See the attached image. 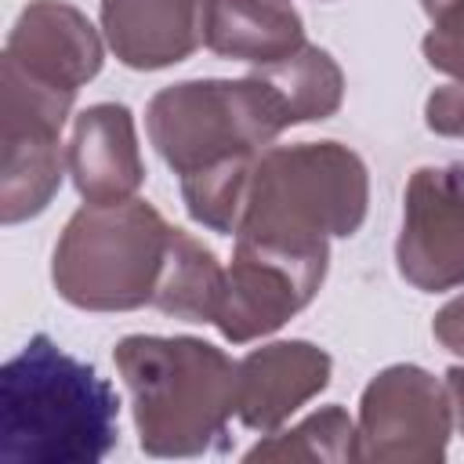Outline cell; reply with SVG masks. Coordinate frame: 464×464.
<instances>
[{
    "label": "cell",
    "mask_w": 464,
    "mask_h": 464,
    "mask_svg": "<svg viewBox=\"0 0 464 464\" xmlns=\"http://www.w3.org/2000/svg\"><path fill=\"white\" fill-rule=\"evenodd\" d=\"M120 442V395L83 359L33 334L0 370L7 464H98Z\"/></svg>",
    "instance_id": "obj_1"
},
{
    "label": "cell",
    "mask_w": 464,
    "mask_h": 464,
    "mask_svg": "<svg viewBox=\"0 0 464 464\" xmlns=\"http://www.w3.org/2000/svg\"><path fill=\"white\" fill-rule=\"evenodd\" d=\"M174 228L152 203H83L51 254L58 297L83 312H134L156 301Z\"/></svg>",
    "instance_id": "obj_4"
},
{
    "label": "cell",
    "mask_w": 464,
    "mask_h": 464,
    "mask_svg": "<svg viewBox=\"0 0 464 464\" xmlns=\"http://www.w3.org/2000/svg\"><path fill=\"white\" fill-rule=\"evenodd\" d=\"M334 373V359L301 337L272 341L239 359L236 417L257 435L279 431L304 402H312Z\"/></svg>",
    "instance_id": "obj_10"
},
{
    "label": "cell",
    "mask_w": 464,
    "mask_h": 464,
    "mask_svg": "<svg viewBox=\"0 0 464 464\" xmlns=\"http://www.w3.org/2000/svg\"><path fill=\"white\" fill-rule=\"evenodd\" d=\"M395 265L424 294L464 286V163H428L410 174Z\"/></svg>",
    "instance_id": "obj_8"
},
{
    "label": "cell",
    "mask_w": 464,
    "mask_h": 464,
    "mask_svg": "<svg viewBox=\"0 0 464 464\" xmlns=\"http://www.w3.org/2000/svg\"><path fill=\"white\" fill-rule=\"evenodd\" d=\"M276 98L286 127L326 120L344 102V72L326 47L304 44L294 54L250 69Z\"/></svg>",
    "instance_id": "obj_15"
},
{
    "label": "cell",
    "mask_w": 464,
    "mask_h": 464,
    "mask_svg": "<svg viewBox=\"0 0 464 464\" xmlns=\"http://www.w3.org/2000/svg\"><path fill=\"white\" fill-rule=\"evenodd\" d=\"M207 0H102V33L120 65L170 69L203 44Z\"/></svg>",
    "instance_id": "obj_12"
},
{
    "label": "cell",
    "mask_w": 464,
    "mask_h": 464,
    "mask_svg": "<svg viewBox=\"0 0 464 464\" xmlns=\"http://www.w3.org/2000/svg\"><path fill=\"white\" fill-rule=\"evenodd\" d=\"M145 130L160 160L185 178L265 152L286 130V120L272 91L246 72L243 80H181L156 91Z\"/></svg>",
    "instance_id": "obj_5"
},
{
    "label": "cell",
    "mask_w": 464,
    "mask_h": 464,
    "mask_svg": "<svg viewBox=\"0 0 464 464\" xmlns=\"http://www.w3.org/2000/svg\"><path fill=\"white\" fill-rule=\"evenodd\" d=\"M112 362L149 457H203L225 446L239 402V362L218 344L188 334H130L112 348Z\"/></svg>",
    "instance_id": "obj_2"
},
{
    "label": "cell",
    "mask_w": 464,
    "mask_h": 464,
    "mask_svg": "<svg viewBox=\"0 0 464 464\" xmlns=\"http://www.w3.org/2000/svg\"><path fill=\"white\" fill-rule=\"evenodd\" d=\"M420 7L431 22L420 40L424 62L464 83V0H420Z\"/></svg>",
    "instance_id": "obj_19"
},
{
    "label": "cell",
    "mask_w": 464,
    "mask_h": 464,
    "mask_svg": "<svg viewBox=\"0 0 464 464\" xmlns=\"http://www.w3.org/2000/svg\"><path fill=\"white\" fill-rule=\"evenodd\" d=\"M330 268V250H290L257 239H236L232 265L214 326L232 344H250L276 334L319 294Z\"/></svg>",
    "instance_id": "obj_7"
},
{
    "label": "cell",
    "mask_w": 464,
    "mask_h": 464,
    "mask_svg": "<svg viewBox=\"0 0 464 464\" xmlns=\"http://www.w3.org/2000/svg\"><path fill=\"white\" fill-rule=\"evenodd\" d=\"M65 160L69 178L87 203H120L145 185V160L134 130V112L120 102L87 105L72 120Z\"/></svg>",
    "instance_id": "obj_11"
},
{
    "label": "cell",
    "mask_w": 464,
    "mask_h": 464,
    "mask_svg": "<svg viewBox=\"0 0 464 464\" xmlns=\"http://www.w3.org/2000/svg\"><path fill=\"white\" fill-rule=\"evenodd\" d=\"M446 388H450V402H453V424L464 435V362L446 370Z\"/></svg>",
    "instance_id": "obj_22"
},
{
    "label": "cell",
    "mask_w": 464,
    "mask_h": 464,
    "mask_svg": "<svg viewBox=\"0 0 464 464\" xmlns=\"http://www.w3.org/2000/svg\"><path fill=\"white\" fill-rule=\"evenodd\" d=\"M203 44L218 58L268 65L304 47V18L294 0H207Z\"/></svg>",
    "instance_id": "obj_14"
},
{
    "label": "cell",
    "mask_w": 464,
    "mask_h": 464,
    "mask_svg": "<svg viewBox=\"0 0 464 464\" xmlns=\"http://www.w3.org/2000/svg\"><path fill=\"white\" fill-rule=\"evenodd\" d=\"M254 160L257 156H239V160L207 167L199 174H185L181 178V199H185L188 218L210 232L236 236V228L243 221V203H246Z\"/></svg>",
    "instance_id": "obj_18"
},
{
    "label": "cell",
    "mask_w": 464,
    "mask_h": 464,
    "mask_svg": "<svg viewBox=\"0 0 464 464\" xmlns=\"http://www.w3.org/2000/svg\"><path fill=\"white\" fill-rule=\"evenodd\" d=\"M370 207V174L341 141L268 145L257 152L236 239L290 250H330V239L355 236Z\"/></svg>",
    "instance_id": "obj_3"
},
{
    "label": "cell",
    "mask_w": 464,
    "mask_h": 464,
    "mask_svg": "<svg viewBox=\"0 0 464 464\" xmlns=\"http://www.w3.org/2000/svg\"><path fill=\"white\" fill-rule=\"evenodd\" d=\"M431 334H435V341H439L446 352H453V355L464 359V294L453 297V301H446V304L435 312Z\"/></svg>",
    "instance_id": "obj_21"
},
{
    "label": "cell",
    "mask_w": 464,
    "mask_h": 464,
    "mask_svg": "<svg viewBox=\"0 0 464 464\" xmlns=\"http://www.w3.org/2000/svg\"><path fill=\"white\" fill-rule=\"evenodd\" d=\"M221 290H225V268L214 257V250L192 232L174 228L167 272H163L152 308L174 319H185V323H214Z\"/></svg>",
    "instance_id": "obj_16"
},
{
    "label": "cell",
    "mask_w": 464,
    "mask_h": 464,
    "mask_svg": "<svg viewBox=\"0 0 464 464\" xmlns=\"http://www.w3.org/2000/svg\"><path fill=\"white\" fill-rule=\"evenodd\" d=\"M69 174L62 127L40 116L0 112V221L18 225L47 210Z\"/></svg>",
    "instance_id": "obj_13"
},
{
    "label": "cell",
    "mask_w": 464,
    "mask_h": 464,
    "mask_svg": "<svg viewBox=\"0 0 464 464\" xmlns=\"http://www.w3.org/2000/svg\"><path fill=\"white\" fill-rule=\"evenodd\" d=\"M424 123L431 134L464 138V83H442L424 102Z\"/></svg>",
    "instance_id": "obj_20"
},
{
    "label": "cell",
    "mask_w": 464,
    "mask_h": 464,
    "mask_svg": "<svg viewBox=\"0 0 464 464\" xmlns=\"http://www.w3.org/2000/svg\"><path fill=\"white\" fill-rule=\"evenodd\" d=\"M243 460H326L348 464L359 460V424L348 417L344 406H323L308 413L301 424L286 431L265 435L257 446L243 453Z\"/></svg>",
    "instance_id": "obj_17"
},
{
    "label": "cell",
    "mask_w": 464,
    "mask_h": 464,
    "mask_svg": "<svg viewBox=\"0 0 464 464\" xmlns=\"http://www.w3.org/2000/svg\"><path fill=\"white\" fill-rule=\"evenodd\" d=\"M359 460L373 464H439L453 435V402L446 381L417 362L384 366L359 399Z\"/></svg>",
    "instance_id": "obj_6"
},
{
    "label": "cell",
    "mask_w": 464,
    "mask_h": 464,
    "mask_svg": "<svg viewBox=\"0 0 464 464\" xmlns=\"http://www.w3.org/2000/svg\"><path fill=\"white\" fill-rule=\"evenodd\" d=\"M102 62L105 44L80 7L65 0H29L7 33L0 69L76 102L80 87L102 72Z\"/></svg>",
    "instance_id": "obj_9"
}]
</instances>
